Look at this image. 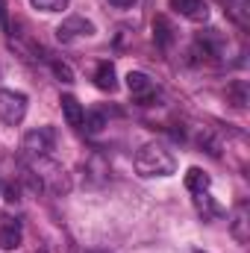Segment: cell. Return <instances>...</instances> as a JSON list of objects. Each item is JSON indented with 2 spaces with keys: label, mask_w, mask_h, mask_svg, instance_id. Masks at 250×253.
I'll use <instances>...</instances> for the list:
<instances>
[{
  "label": "cell",
  "mask_w": 250,
  "mask_h": 253,
  "mask_svg": "<svg viewBox=\"0 0 250 253\" xmlns=\"http://www.w3.org/2000/svg\"><path fill=\"white\" fill-rule=\"evenodd\" d=\"M21 227L15 221H9L3 230H0V251H18L21 248Z\"/></svg>",
  "instance_id": "9c48e42d"
},
{
  "label": "cell",
  "mask_w": 250,
  "mask_h": 253,
  "mask_svg": "<svg viewBox=\"0 0 250 253\" xmlns=\"http://www.w3.org/2000/svg\"><path fill=\"white\" fill-rule=\"evenodd\" d=\"M24 115H27V94L0 88V121L15 126L24 121Z\"/></svg>",
  "instance_id": "7a4b0ae2"
},
{
  "label": "cell",
  "mask_w": 250,
  "mask_h": 253,
  "mask_svg": "<svg viewBox=\"0 0 250 253\" xmlns=\"http://www.w3.org/2000/svg\"><path fill=\"white\" fill-rule=\"evenodd\" d=\"M88 36H94V24L85 21V18H80V15L65 18L62 24L56 27V39H59L62 44H71V42H77V39H88Z\"/></svg>",
  "instance_id": "3957f363"
},
{
  "label": "cell",
  "mask_w": 250,
  "mask_h": 253,
  "mask_svg": "<svg viewBox=\"0 0 250 253\" xmlns=\"http://www.w3.org/2000/svg\"><path fill=\"white\" fill-rule=\"evenodd\" d=\"M30 3L42 12H62V9H68L71 0H30Z\"/></svg>",
  "instance_id": "9a60e30c"
},
{
  "label": "cell",
  "mask_w": 250,
  "mask_h": 253,
  "mask_svg": "<svg viewBox=\"0 0 250 253\" xmlns=\"http://www.w3.org/2000/svg\"><path fill=\"white\" fill-rule=\"evenodd\" d=\"M171 9L180 12L188 21H197V24L209 18V6H206L203 0H171Z\"/></svg>",
  "instance_id": "5b68a950"
},
{
  "label": "cell",
  "mask_w": 250,
  "mask_h": 253,
  "mask_svg": "<svg viewBox=\"0 0 250 253\" xmlns=\"http://www.w3.org/2000/svg\"><path fill=\"white\" fill-rule=\"evenodd\" d=\"M197 209L203 212V218H215V215H221V209H218V206H215L209 197H203V194L197 197Z\"/></svg>",
  "instance_id": "2e32d148"
},
{
  "label": "cell",
  "mask_w": 250,
  "mask_h": 253,
  "mask_svg": "<svg viewBox=\"0 0 250 253\" xmlns=\"http://www.w3.org/2000/svg\"><path fill=\"white\" fill-rule=\"evenodd\" d=\"M83 124H85V132L97 135L106 126V118H103V112H88V115H83Z\"/></svg>",
  "instance_id": "4fadbf2b"
},
{
  "label": "cell",
  "mask_w": 250,
  "mask_h": 253,
  "mask_svg": "<svg viewBox=\"0 0 250 253\" xmlns=\"http://www.w3.org/2000/svg\"><path fill=\"white\" fill-rule=\"evenodd\" d=\"M174 168H177V162H174L171 150L156 141L144 144L135 153V171L141 177H168V174H174Z\"/></svg>",
  "instance_id": "6da1fadb"
},
{
  "label": "cell",
  "mask_w": 250,
  "mask_h": 253,
  "mask_svg": "<svg viewBox=\"0 0 250 253\" xmlns=\"http://www.w3.org/2000/svg\"><path fill=\"white\" fill-rule=\"evenodd\" d=\"M245 224H248V209L242 206V209L236 212V221H233V236H236L239 242H248V233H245Z\"/></svg>",
  "instance_id": "5bb4252c"
},
{
  "label": "cell",
  "mask_w": 250,
  "mask_h": 253,
  "mask_svg": "<svg viewBox=\"0 0 250 253\" xmlns=\"http://www.w3.org/2000/svg\"><path fill=\"white\" fill-rule=\"evenodd\" d=\"M126 88H129L132 94H150L153 83H150L147 74H141V71H129V74H126Z\"/></svg>",
  "instance_id": "30bf717a"
},
{
  "label": "cell",
  "mask_w": 250,
  "mask_h": 253,
  "mask_svg": "<svg viewBox=\"0 0 250 253\" xmlns=\"http://www.w3.org/2000/svg\"><path fill=\"white\" fill-rule=\"evenodd\" d=\"M59 106H62V115L65 121H68V126H83V106H80V100L77 97H71V94H65L62 100H59Z\"/></svg>",
  "instance_id": "52a82bcc"
},
{
  "label": "cell",
  "mask_w": 250,
  "mask_h": 253,
  "mask_svg": "<svg viewBox=\"0 0 250 253\" xmlns=\"http://www.w3.org/2000/svg\"><path fill=\"white\" fill-rule=\"evenodd\" d=\"M112 6H118V9H129V6H135L138 0H109Z\"/></svg>",
  "instance_id": "ac0fdd59"
},
{
  "label": "cell",
  "mask_w": 250,
  "mask_h": 253,
  "mask_svg": "<svg viewBox=\"0 0 250 253\" xmlns=\"http://www.w3.org/2000/svg\"><path fill=\"white\" fill-rule=\"evenodd\" d=\"M94 253H103V251H94Z\"/></svg>",
  "instance_id": "ffe728a7"
},
{
  "label": "cell",
  "mask_w": 250,
  "mask_h": 253,
  "mask_svg": "<svg viewBox=\"0 0 250 253\" xmlns=\"http://www.w3.org/2000/svg\"><path fill=\"white\" fill-rule=\"evenodd\" d=\"M227 97H230L233 106L245 109V106H248V85H245V80H233V83L227 85Z\"/></svg>",
  "instance_id": "7c38bea8"
},
{
  "label": "cell",
  "mask_w": 250,
  "mask_h": 253,
  "mask_svg": "<svg viewBox=\"0 0 250 253\" xmlns=\"http://www.w3.org/2000/svg\"><path fill=\"white\" fill-rule=\"evenodd\" d=\"M53 147H56V129L53 126H39V129H30L24 135V150H30V153L47 156Z\"/></svg>",
  "instance_id": "277c9868"
},
{
  "label": "cell",
  "mask_w": 250,
  "mask_h": 253,
  "mask_svg": "<svg viewBox=\"0 0 250 253\" xmlns=\"http://www.w3.org/2000/svg\"><path fill=\"white\" fill-rule=\"evenodd\" d=\"M53 74H56V80H62V83H74V71H71V65L65 62H53Z\"/></svg>",
  "instance_id": "e0dca14e"
},
{
  "label": "cell",
  "mask_w": 250,
  "mask_h": 253,
  "mask_svg": "<svg viewBox=\"0 0 250 253\" xmlns=\"http://www.w3.org/2000/svg\"><path fill=\"white\" fill-rule=\"evenodd\" d=\"M6 200H9V203L18 200V189H15V186H6Z\"/></svg>",
  "instance_id": "d6986e66"
},
{
  "label": "cell",
  "mask_w": 250,
  "mask_h": 253,
  "mask_svg": "<svg viewBox=\"0 0 250 253\" xmlns=\"http://www.w3.org/2000/svg\"><path fill=\"white\" fill-rule=\"evenodd\" d=\"M94 85H97L100 91H115V88H118L115 68H112L109 62H100V65H97V71H94Z\"/></svg>",
  "instance_id": "ba28073f"
},
{
  "label": "cell",
  "mask_w": 250,
  "mask_h": 253,
  "mask_svg": "<svg viewBox=\"0 0 250 253\" xmlns=\"http://www.w3.org/2000/svg\"><path fill=\"white\" fill-rule=\"evenodd\" d=\"M153 39H156L159 47H171L174 44V27H171V21L165 15L153 18Z\"/></svg>",
  "instance_id": "8992f818"
},
{
  "label": "cell",
  "mask_w": 250,
  "mask_h": 253,
  "mask_svg": "<svg viewBox=\"0 0 250 253\" xmlns=\"http://www.w3.org/2000/svg\"><path fill=\"white\" fill-rule=\"evenodd\" d=\"M186 189L194 191V194H203V191L209 189V174H206V171H200V168H188Z\"/></svg>",
  "instance_id": "8fae6325"
}]
</instances>
